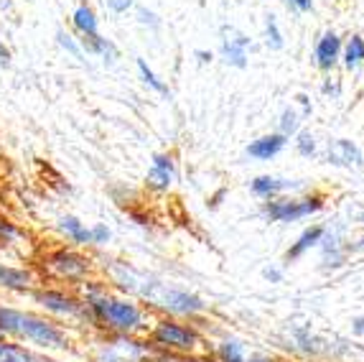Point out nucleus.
<instances>
[{
	"label": "nucleus",
	"instance_id": "obj_1",
	"mask_svg": "<svg viewBox=\"0 0 364 362\" xmlns=\"http://www.w3.org/2000/svg\"><path fill=\"white\" fill-rule=\"evenodd\" d=\"M0 332L18 334V337L31 339L38 347H46V350H67L69 347L67 334L61 332L56 324H51L46 319H38L33 314L16 311V309L0 306Z\"/></svg>",
	"mask_w": 364,
	"mask_h": 362
},
{
	"label": "nucleus",
	"instance_id": "obj_2",
	"mask_svg": "<svg viewBox=\"0 0 364 362\" xmlns=\"http://www.w3.org/2000/svg\"><path fill=\"white\" fill-rule=\"evenodd\" d=\"M87 309L90 314L100 321V324L117 329V332H133L143 324V311L138 304L128 301V299H112V296L95 294L87 299Z\"/></svg>",
	"mask_w": 364,
	"mask_h": 362
},
{
	"label": "nucleus",
	"instance_id": "obj_3",
	"mask_svg": "<svg viewBox=\"0 0 364 362\" xmlns=\"http://www.w3.org/2000/svg\"><path fill=\"white\" fill-rule=\"evenodd\" d=\"M323 207V202L318 197H311V200H275L265 202L262 207V214H265L270 222H296V219H304L314 212H318Z\"/></svg>",
	"mask_w": 364,
	"mask_h": 362
},
{
	"label": "nucleus",
	"instance_id": "obj_4",
	"mask_svg": "<svg viewBox=\"0 0 364 362\" xmlns=\"http://www.w3.org/2000/svg\"><path fill=\"white\" fill-rule=\"evenodd\" d=\"M158 291H143V294L151 299L158 306L168 309L173 314H196L204 309L199 296L188 294V291H173V289H164V286H156Z\"/></svg>",
	"mask_w": 364,
	"mask_h": 362
},
{
	"label": "nucleus",
	"instance_id": "obj_5",
	"mask_svg": "<svg viewBox=\"0 0 364 362\" xmlns=\"http://www.w3.org/2000/svg\"><path fill=\"white\" fill-rule=\"evenodd\" d=\"M153 342L164 344V347H173V350H194L199 347V334L191 326H183L178 321H158V326L153 329Z\"/></svg>",
	"mask_w": 364,
	"mask_h": 362
},
{
	"label": "nucleus",
	"instance_id": "obj_6",
	"mask_svg": "<svg viewBox=\"0 0 364 362\" xmlns=\"http://www.w3.org/2000/svg\"><path fill=\"white\" fill-rule=\"evenodd\" d=\"M33 299H36L46 311H54V314H61V316H87L90 314L87 304H79L77 299L61 294V291H36Z\"/></svg>",
	"mask_w": 364,
	"mask_h": 362
},
{
	"label": "nucleus",
	"instance_id": "obj_7",
	"mask_svg": "<svg viewBox=\"0 0 364 362\" xmlns=\"http://www.w3.org/2000/svg\"><path fill=\"white\" fill-rule=\"evenodd\" d=\"M247 48L250 46V38L245 33H240L237 29L232 26H225L222 29V56H225L227 64L232 67H247Z\"/></svg>",
	"mask_w": 364,
	"mask_h": 362
},
{
	"label": "nucleus",
	"instance_id": "obj_8",
	"mask_svg": "<svg viewBox=\"0 0 364 362\" xmlns=\"http://www.w3.org/2000/svg\"><path fill=\"white\" fill-rule=\"evenodd\" d=\"M326 161L334 166H344V169H362L364 166V153L359 151V145L346 138H336L328 143L326 148Z\"/></svg>",
	"mask_w": 364,
	"mask_h": 362
},
{
	"label": "nucleus",
	"instance_id": "obj_9",
	"mask_svg": "<svg viewBox=\"0 0 364 362\" xmlns=\"http://www.w3.org/2000/svg\"><path fill=\"white\" fill-rule=\"evenodd\" d=\"M49 266L64 278H79L90 271V260L74 250H56L49 255Z\"/></svg>",
	"mask_w": 364,
	"mask_h": 362
},
{
	"label": "nucleus",
	"instance_id": "obj_10",
	"mask_svg": "<svg viewBox=\"0 0 364 362\" xmlns=\"http://www.w3.org/2000/svg\"><path fill=\"white\" fill-rule=\"evenodd\" d=\"M341 54V38L336 36L334 31H326L321 38H318V43H316V64L321 69H331L336 64V59H339Z\"/></svg>",
	"mask_w": 364,
	"mask_h": 362
},
{
	"label": "nucleus",
	"instance_id": "obj_11",
	"mask_svg": "<svg viewBox=\"0 0 364 362\" xmlns=\"http://www.w3.org/2000/svg\"><path fill=\"white\" fill-rule=\"evenodd\" d=\"M286 143H288V138L280 133L262 135V138L252 140V143L247 145V156L257 158V161H270V158H275L283 148H286Z\"/></svg>",
	"mask_w": 364,
	"mask_h": 362
},
{
	"label": "nucleus",
	"instance_id": "obj_12",
	"mask_svg": "<svg viewBox=\"0 0 364 362\" xmlns=\"http://www.w3.org/2000/svg\"><path fill=\"white\" fill-rule=\"evenodd\" d=\"M171 184H173V158L161 153V156L153 158V166L148 171V187L166 192Z\"/></svg>",
	"mask_w": 364,
	"mask_h": 362
},
{
	"label": "nucleus",
	"instance_id": "obj_13",
	"mask_svg": "<svg viewBox=\"0 0 364 362\" xmlns=\"http://www.w3.org/2000/svg\"><path fill=\"white\" fill-rule=\"evenodd\" d=\"M296 187H298L296 181L275 179V176H257V179L250 184L252 194H255V197H262V200H270V197H275V194L288 192V189H296Z\"/></svg>",
	"mask_w": 364,
	"mask_h": 362
},
{
	"label": "nucleus",
	"instance_id": "obj_14",
	"mask_svg": "<svg viewBox=\"0 0 364 362\" xmlns=\"http://www.w3.org/2000/svg\"><path fill=\"white\" fill-rule=\"evenodd\" d=\"M79 46H82V51H87V54H97L100 59H105L107 64H112V61L117 59L115 43L102 38L100 33H95V36H82L79 38Z\"/></svg>",
	"mask_w": 364,
	"mask_h": 362
},
{
	"label": "nucleus",
	"instance_id": "obj_15",
	"mask_svg": "<svg viewBox=\"0 0 364 362\" xmlns=\"http://www.w3.org/2000/svg\"><path fill=\"white\" fill-rule=\"evenodd\" d=\"M33 284V276L23 268H11L0 263V286L11 291H26L28 286Z\"/></svg>",
	"mask_w": 364,
	"mask_h": 362
},
{
	"label": "nucleus",
	"instance_id": "obj_16",
	"mask_svg": "<svg viewBox=\"0 0 364 362\" xmlns=\"http://www.w3.org/2000/svg\"><path fill=\"white\" fill-rule=\"evenodd\" d=\"M323 232H326L323 227H309V229H304V235L298 237V240L293 242L291 248H288L286 260H298L301 255L306 253V250H311L314 245H318V242L323 240Z\"/></svg>",
	"mask_w": 364,
	"mask_h": 362
},
{
	"label": "nucleus",
	"instance_id": "obj_17",
	"mask_svg": "<svg viewBox=\"0 0 364 362\" xmlns=\"http://www.w3.org/2000/svg\"><path fill=\"white\" fill-rule=\"evenodd\" d=\"M72 24H74V29L79 31V36H95L97 33V13L92 11L90 6H79L77 11L72 13Z\"/></svg>",
	"mask_w": 364,
	"mask_h": 362
},
{
	"label": "nucleus",
	"instance_id": "obj_18",
	"mask_svg": "<svg viewBox=\"0 0 364 362\" xmlns=\"http://www.w3.org/2000/svg\"><path fill=\"white\" fill-rule=\"evenodd\" d=\"M59 227H61V232H64V235H67L72 242H77V245H87V242H92L90 229L79 222L77 217H69V214H67V217H61Z\"/></svg>",
	"mask_w": 364,
	"mask_h": 362
},
{
	"label": "nucleus",
	"instance_id": "obj_19",
	"mask_svg": "<svg viewBox=\"0 0 364 362\" xmlns=\"http://www.w3.org/2000/svg\"><path fill=\"white\" fill-rule=\"evenodd\" d=\"M344 67L346 69H354V67H359L364 61V38L362 36H352L349 41H346V46H344Z\"/></svg>",
	"mask_w": 364,
	"mask_h": 362
},
{
	"label": "nucleus",
	"instance_id": "obj_20",
	"mask_svg": "<svg viewBox=\"0 0 364 362\" xmlns=\"http://www.w3.org/2000/svg\"><path fill=\"white\" fill-rule=\"evenodd\" d=\"M0 362H36V357L31 355V352H26L23 347H18V344L3 342V347H0Z\"/></svg>",
	"mask_w": 364,
	"mask_h": 362
},
{
	"label": "nucleus",
	"instance_id": "obj_21",
	"mask_svg": "<svg viewBox=\"0 0 364 362\" xmlns=\"http://www.w3.org/2000/svg\"><path fill=\"white\" fill-rule=\"evenodd\" d=\"M138 69H140V77H143V82H146L148 87H153V90L161 92V95H168L171 97V90L164 85V82H161V79L156 77V74H153V69L146 64V59H138Z\"/></svg>",
	"mask_w": 364,
	"mask_h": 362
},
{
	"label": "nucleus",
	"instance_id": "obj_22",
	"mask_svg": "<svg viewBox=\"0 0 364 362\" xmlns=\"http://www.w3.org/2000/svg\"><path fill=\"white\" fill-rule=\"evenodd\" d=\"M265 41L270 48H283V33H280V26H278V19L275 16H267L265 21Z\"/></svg>",
	"mask_w": 364,
	"mask_h": 362
},
{
	"label": "nucleus",
	"instance_id": "obj_23",
	"mask_svg": "<svg viewBox=\"0 0 364 362\" xmlns=\"http://www.w3.org/2000/svg\"><path fill=\"white\" fill-rule=\"evenodd\" d=\"M298 128H301V118L291 108H286L283 115H280V135H286V138L288 135H296Z\"/></svg>",
	"mask_w": 364,
	"mask_h": 362
},
{
	"label": "nucleus",
	"instance_id": "obj_24",
	"mask_svg": "<svg viewBox=\"0 0 364 362\" xmlns=\"http://www.w3.org/2000/svg\"><path fill=\"white\" fill-rule=\"evenodd\" d=\"M219 355H222V360H225V362L245 360V355H242V344H240V342H225L222 347H219Z\"/></svg>",
	"mask_w": 364,
	"mask_h": 362
},
{
	"label": "nucleus",
	"instance_id": "obj_25",
	"mask_svg": "<svg viewBox=\"0 0 364 362\" xmlns=\"http://www.w3.org/2000/svg\"><path fill=\"white\" fill-rule=\"evenodd\" d=\"M296 148L301 156H316V138L311 133H298Z\"/></svg>",
	"mask_w": 364,
	"mask_h": 362
},
{
	"label": "nucleus",
	"instance_id": "obj_26",
	"mask_svg": "<svg viewBox=\"0 0 364 362\" xmlns=\"http://www.w3.org/2000/svg\"><path fill=\"white\" fill-rule=\"evenodd\" d=\"M56 38H59V43H61L64 48H67V51L74 56V59H85V51H82V46H79V43H74V38L69 36V33L59 31V33H56Z\"/></svg>",
	"mask_w": 364,
	"mask_h": 362
},
{
	"label": "nucleus",
	"instance_id": "obj_27",
	"mask_svg": "<svg viewBox=\"0 0 364 362\" xmlns=\"http://www.w3.org/2000/svg\"><path fill=\"white\" fill-rule=\"evenodd\" d=\"M90 235H92V242H95V245H105L112 232H109L107 224H95V227L90 229Z\"/></svg>",
	"mask_w": 364,
	"mask_h": 362
},
{
	"label": "nucleus",
	"instance_id": "obj_28",
	"mask_svg": "<svg viewBox=\"0 0 364 362\" xmlns=\"http://www.w3.org/2000/svg\"><path fill=\"white\" fill-rule=\"evenodd\" d=\"M16 235H18V229L13 227L11 222H6V219H0V242H13Z\"/></svg>",
	"mask_w": 364,
	"mask_h": 362
},
{
	"label": "nucleus",
	"instance_id": "obj_29",
	"mask_svg": "<svg viewBox=\"0 0 364 362\" xmlns=\"http://www.w3.org/2000/svg\"><path fill=\"white\" fill-rule=\"evenodd\" d=\"M107 8L112 13H128L133 8V0H107Z\"/></svg>",
	"mask_w": 364,
	"mask_h": 362
},
{
	"label": "nucleus",
	"instance_id": "obj_30",
	"mask_svg": "<svg viewBox=\"0 0 364 362\" xmlns=\"http://www.w3.org/2000/svg\"><path fill=\"white\" fill-rule=\"evenodd\" d=\"M286 3L296 8V11H301V13H309L311 8H314V0H286Z\"/></svg>",
	"mask_w": 364,
	"mask_h": 362
},
{
	"label": "nucleus",
	"instance_id": "obj_31",
	"mask_svg": "<svg viewBox=\"0 0 364 362\" xmlns=\"http://www.w3.org/2000/svg\"><path fill=\"white\" fill-rule=\"evenodd\" d=\"M262 276H265L270 284H280V281H283V273H280L278 268H265V271H262Z\"/></svg>",
	"mask_w": 364,
	"mask_h": 362
},
{
	"label": "nucleus",
	"instance_id": "obj_32",
	"mask_svg": "<svg viewBox=\"0 0 364 362\" xmlns=\"http://www.w3.org/2000/svg\"><path fill=\"white\" fill-rule=\"evenodd\" d=\"M138 16H140V24H151V26H158L156 16H153V13H148L146 8H138Z\"/></svg>",
	"mask_w": 364,
	"mask_h": 362
},
{
	"label": "nucleus",
	"instance_id": "obj_33",
	"mask_svg": "<svg viewBox=\"0 0 364 362\" xmlns=\"http://www.w3.org/2000/svg\"><path fill=\"white\" fill-rule=\"evenodd\" d=\"M8 61H11V51L6 48V43L0 41V67H6Z\"/></svg>",
	"mask_w": 364,
	"mask_h": 362
},
{
	"label": "nucleus",
	"instance_id": "obj_34",
	"mask_svg": "<svg viewBox=\"0 0 364 362\" xmlns=\"http://www.w3.org/2000/svg\"><path fill=\"white\" fill-rule=\"evenodd\" d=\"M354 332H357V334H362V332H364V316L354 319Z\"/></svg>",
	"mask_w": 364,
	"mask_h": 362
},
{
	"label": "nucleus",
	"instance_id": "obj_35",
	"mask_svg": "<svg viewBox=\"0 0 364 362\" xmlns=\"http://www.w3.org/2000/svg\"><path fill=\"white\" fill-rule=\"evenodd\" d=\"M298 103L304 105V108H306V113H311V103H309V97H306V95H298Z\"/></svg>",
	"mask_w": 364,
	"mask_h": 362
},
{
	"label": "nucleus",
	"instance_id": "obj_36",
	"mask_svg": "<svg viewBox=\"0 0 364 362\" xmlns=\"http://www.w3.org/2000/svg\"><path fill=\"white\" fill-rule=\"evenodd\" d=\"M102 362H130V360H120L115 355H102Z\"/></svg>",
	"mask_w": 364,
	"mask_h": 362
},
{
	"label": "nucleus",
	"instance_id": "obj_37",
	"mask_svg": "<svg viewBox=\"0 0 364 362\" xmlns=\"http://www.w3.org/2000/svg\"><path fill=\"white\" fill-rule=\"evenodd\" d=\"M196 56H201V61H209V59H212V54H207V51H196Z\"/></svg>",
	"mask_w": 364,
	"mask_h": 362
},
{
	"label": "nucleus",
	"instance_id": "obj_38",
	"mask_svg": "<svg viewBox=\"0 0 364 362\" xmlns=\"http://www.w3.org/2000/svg\"><path fill=\"white\" fill-rule=\"evenodd\" d=\"M247 362V360H245ZM250 362H273V360H265V357H255V360H250Z\"/></svg>",
	"mask_w": 364,
	"mask_h": 362
},
{
	"label": "nucleus",
	"instance_id": "obj_39",
	"mask_svg": "<svg viewBox=\"0 0 364 362\" xmlns=\"http://www.w3.org/2000/svg\"><path fill=\"white\" fill-rule=\"evenodd\" d=\"M3 337H6V332H0V342H3Z\"/></svg>",
	"mask_w": 364,
	"mask_h": 362
},
{
	"label": "nucleus",
	"instance_id": "obj_40",
	"mask_svg": "<svg viewBox=\"0 0 364 362\" xmlns=\"http://www.w3.org/2000/svg\"><path fill=\"white\" fill-rule=\"evenodd\" d=\"M362 245H364V237H362Z\"/></svg>",
	"mask_w": 364,
	"mask_h": 362
},
{
	"label": "nucleus",
	"instance_id": "obj_41",
	"mask_svg": "<svg viewBox=\"0 0 364 362\" xmlns=\"http://www.w3.org/2000/svg\"><path fill=\"white\" fill-rule=\"evenodd\" d=\"M362 222H364V214H362Z\"/></svg>",
	"mask_w": 364,
	"mask_h": 362
}]
</instances>
